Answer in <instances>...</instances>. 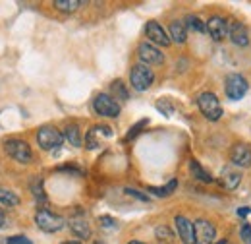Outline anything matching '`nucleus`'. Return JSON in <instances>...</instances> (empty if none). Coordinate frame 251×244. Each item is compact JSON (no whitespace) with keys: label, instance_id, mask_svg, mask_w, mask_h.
I'll use <instances>...</instances> for the list:
<instances>
[{"label":"nucleus","instance_id":"obj_17","mask_svg":"<svg viewBox=\"0 0 251 244\" xmlns=\"http://www.w3.org/2000/svg\"><path fill=\"white\" fill-rule=\"evenodd\" d=\"M170 39L176 43H186L188 39V31H186V24L184 22H172L170 24Z\"/></svg>","mask_w":251,"mask_h":244},{"label":"nucleus","instance_id":"obj_22","mask_svg":"<svg viewBox=\"0 0 251 244\" xmlns=\"http://www.w3.org/2000/svg\"><path fill=\"white\" fill-rule=\"evenodd\" d=\"M186 24H188L189 30H193V31H199V33L207 31V24H203L197 16H188V18H186Z\"/></svg>","mask_w":251,"mask_h":244},{"label":"nucleus","instance_id":"obj_2","mask_svg":"<svg viewBox=\"0 0 251 244\" xmlns=\"http://www.w3.org/2000/svg\"><path fill=\"white\" fill-rule=\"evenodd\" d=\"M153 80H155V74H153V70H151L147 64H135V66L131 68L129 82H131L133 90H137V92H145V90L151 88Z\"/></svg>","mask_w":251,"mask_h":244},{"label":"nucleus","instance_id":"obj_34","mask_svg":"<svg viewBox=\"0 0 251 244\" xmlns=\"http://www.w3.org/2000/svg\"><path fill=\"white\" fill-rule=\"evenodd\" d=\"M215 244H226V241H219V243H215Z\"/></svg>","mask_w":251,"mask_h":244},{"label":"nucleus","instance_id":"obj_31","mask_svg":"<svg viewBox=\"0 0 251 244\" xmlns=\"http://www.w3.org/2000/svg\"><path fill=\"white\" fill-rule=\"evenodd\" d=\"M248 214H250V208H240V210H238V215H240V217H246Z\"/></svg>","mask_w":251,"mask_h":244},{"label":"nucleus","instance_id":"obj_8","mask_svg":"<svg viewBox=\"0 0 251 244\" xmlns=\"http://www.w3.org/2000/svg\"><path fill=\"white\" fill-rule=\"evenodd\" d=\"M195 229V244H213L217 237V229L213 223H209L207 219H199L193 223Z\"/></svg>","mask_w":251,"mask_h":244},{"label":"nucleus","instance_id":"obj_23","mask_svg":"<svg viewBox=\"0 0 251 244\" xmlns=\"http://www.w3.org/2000/svg\"><path fill=\"white\" fill-rule=\"evenodd\" d=\"M54 6L58 10H62V12H74V10L79 8V2L77 0H56Z\"/></svg>","mask_w":251,"mask_h":244},{"label":"nucleus","instance_id":"obj_12","mask_svg":"<svg viewBox=\"0 0 251 244\" xmlns=\"http://www.w3.org/2000/svg\"><path fill=\"white\" fill-rule=\"evenodd\" d=\"M137 55L145 64H162V61H164L162 53L157 47H153L151 43H141L139 49H137Z\"/></svg>","mask_w":251,"mask_h":244},{"label":"nucleus","instance_id":"obj_1","mask_svg":"<svg viewBox=\"0 0 251 244\" xmlns=\"http://www.w3.org/2000/svg\"><path fill=\"white\" fill-rule=\"evenodd\" d=\"M197 105H199V111L203 113V117L207 121L217 122L222 117V107H220L219 99H217L215 93H201L197 97Z\"/></svg>","mask_w":251,"mask_h":244},{"label":"nucleus","instance_id":"obj_28","mask_svg":"<svg viewBox=\"0 0 251 244\" xmlns=\"http://www.w3.org/2000/svg\"><path fill=\"white\" fill-rule=\"evenodd\" d=\"M6 244H31V241L27 237H10Z\"/></svg>","mask_w":251,"mask_h":244},{"label":"nucleus","instance_id":"obj_19","mask_svg":"<svg viewBox=\"0 0 251 244\" xmlns=\"http://www.w3.org/2000/svg\"><path fill=\"white\" fill-rule=\"evenodd\" d=\"M64 138H66L74 148H81V134H79V128H77L75 124H68V126H66Z\"/></svg>","mask_w":251,"mask_h":244},{"label":"nucleus","instance_id":"obj_18","mask_svg":"<svg viewBox=\"0 0 251 244\" xmlns=\"http://www.w3.org/2000/svg\"><path fill=\"white\" fill-rule=\"evenodd\" d=\"M189 173H191L197 181H201V183H207V184L213 183V177H211V175H209V173H207V171H205V169H203L195 159H191V161H189Z\"/></svg>","mask_w":251,"mask_h":244},{"label":"nucleus","instance_id":"obj_33","mask_svg":"<svg viewBox=\"0 0 251 244\" xmlns=\"http://www.w3.org/2000/svg\"><path fill=\"white\" fill-rule=\"evenodd\" d=\"M127 244H143V243H139V241H131V243H127Z\"/></svg>","mask_w":251,"mask_h":244},{"label":"nucleus","instance_id":"obj_13","mask_svg":"<svg viewBox=\"0 0 251 244\" xmlns=\"http://www.w3.org/2000/svg\"><path fill=\"white\" fill-rule=\"evenodd\" d=\"M228 28H230V24H228L224 18H220V16H213V18L207 22V31L211 33V37H213L215 41H222V39L228 35Z\"/></svg>","mask_w":251,"mask_h":244},{"label":"nucleus","instance_id":"obj_9","mask_svg":"<svg viewBox=\"0 0 251 244\" xmlns=\"http://www.w3.org/2000/svg\"><path fill=\"white\" fill-rule=\"evenodd\" d=\"M174 225H176V231H178V237H180L182 243L195 244V229H193V223H191L189 219L178 215V217L174 219Z\"/></svg>","mask_w":251,"mask_h":244},{"label":"nucleus","instance_id":"obj_27","mask_svg":"<svg viewBox=\"0 0 251 244\" xmlns=\"http://www.w3.org/2000/svg\"><path fill=\"white\" fill-rule=\"evenodd\" d=\"M157 239H158V241H164V239H166V241H172V233H170L166 227H158V229H157Z\"/></svg>","mask_w":251,"mask_h":244},{"label":"nucleus","instance_id":"obj_35","mask_svg":"<svg viewBox=\"0 0 251 244\" xmlns=\"http://www.w3.org/2000/svg\"><path fill=\"white\" fill-rule=\"evenodd\" d=\"M64 244H79V243H64Z\"/></svg>","mask_w":251,"mask_h":244},{"label":"nucleus","instance_id":"obj_26","mask_svg":"<svg viewBox=\"0 0 251 244\" xmlns=\"http://www.w3.org/2000/svg\"><path fill=\"white\" fill-rule=\"evenodd\" d=\"M240 235H242V239H244L246 243L251 244V225H250V223H244V225H242Z\"/></svg>","mask_w":251,"mask_h":244},{"label":"nucleus","instance_id":"obj_5","mask_svg":"<svg viewBox=\"0 0 251 244\" xmlns=\"http://www.w3.org/2000/svg\"><path fill=\"white\" fill-rule=\"evenodd\" d=\"M35 223H37L39 229L45 231V233H58L60 229H64V225H66L64 217L50 214V212H47V210L37 212V215H35Z\"/></svg>","mask_w":251,"mask_h":244},{"label":"nucleus","instance_id":"obj_29","mask_svg":"<svg viewBox=\"0 0 251 244\" xmlns=\"http://www.w3.org/2000/svg\"><path fill=\"white\" fill-rule=\"evenodd\" d=\"M126 192L129 194V196H133V198H137V200H141V202H147V196H143L141 192H137V190H131V188H126Z\"/></svg>","mask_w":251,"mask_h":244},{"label":"nucleus","instance_id":"obj_30","mask_svg":"<svg viewBox=\"0 0 251 244\" xmlns=\"http://www.w3.org/2000/svg\"><path fill=\"white\" fill-rule=\"evenodd\" d=\"M99 221H100V223H102V227H108V229H110V227H114V225H116V221H114V219H110V217H100V219H99Z\"/></svg>","mask_w":251,"mask_h":244},{"label":"nucleus","instance_id":"obj_25","mask_svg":"<svg viewBox=\"0 0 251 244\" xmlns=\"http://www.w3.org/2000/svg\"><path fill=\"white\" fill-rule=\"evenodd\" d=\"M147 124H149V119H143V121H139L137 124H135V126H133V128H131V130H129V132H127L126 140H131V138H135V136L139 134V130H141V128H145Z\"/></svg>","mask_w":251,"mask_h":244},{"label":"nucleus","instance_id":"obj_14","mask_svg":"<svg viewBox=\"0 0 251 244\" xmlns=\"http://www.w3.org/2000/svg\"><path fill=\"white\" fill-rule=\"evenodd\" d=\"M228 35H230L232 43H234V45H238V47H248V45H250V35H248V30H246L242 24H238V22H232V24H230V28H228Z\"/></svg>","mask_w":251,"mask_h":244},{"label":"nucleus","instance_id":"obj_16","mask_svg":"<svg viewBox=\"0 0 251 244\" xmlns=\"http://www.w3.org/2000/svg\"><path fill=\"white\" fill-rule=\"evenodd\" d=\"M70 229L79 239H89V235H91V229H89L87 221H83V219H72L70 221Z\"/></svg>","mask_w":251,"mask_h":244},{"label":"nucleus","instance_id":"obj_15","mask_svg":"<svg viewBox=\"0 0 251 244\" xmlns=\"http://www.w3.org/2000/svg\"><path fill=\"white\" fill-rule=\"evenodd\" d=\"M240 181H242V173L234 171L232 167L222 169V173H220V184H222V188H226V190H234V188H238Z\"/></svg>","mask_w":251,"mask_h":244},{"label":"nucleus","instance_id":"obj_3","mask_svg":"<svg viewBox=\"0 0 251 244\" xmlns=\"http://www.w3.org/2000/svg\"><path fill=\"white\" fill-rule=\"evenodd\" d=\"M93 109L97 115L100 117H108V119H116L120 115V105L114 97L106 95V93H99L93 101Z\"/></svg>","mask_w":251,"mask_h":244},{"label":"nucleus","instance_id":"obj_32","mask_svg":"<svg viewBox=\"0 0 251 244\" xmlns=\"http://www.w3.org/2000/svg\"><path fill=\"white\" fill-rule=\"evenodd\" d=\"M4 225V210H0V227Z\"/></svg>","mask_w":251,"mask_h":244},{"label":"nucleus","instance_id":"obj_4","mask_svg":"<svg viewBox=\"0 0 251 244\" xmlns=\"http://www.w3.org/2000/svg\"><path fill=\"white\" fill-rule=\"evenodd\" d=\"M37 142H39V146H41L43 150L50 152V150H56V148L62 146L64 136H62V132H58L54 126H43V128H39V132H37Z\"/></svg>","mask_w":251,"mask_h":244},{"label":"nucleus","instance_id":"obj_21","mask_svg":"<svg viewBox=\"0 0 251 244\" xmlns=\"http://www.w3.org/2000/svg\"><path fill=\"white\" fill-rule=\"evenodd\" d=\"M0 204L6 206V208H14V206L20 204V198H18V194H14L12 190L0 188Z\"/></svg>","mask_w":251,"mask_h":244},{"label":"nucleus","instance_id":"obj_10","mask_svg":"<svg viewBox=\"0 0 251 244\" xmlns=\"http://www.w3.org/2000/svg\"><path fill=\"white\" fill-rule=\"evenodd\" d=\"M230 159L236 167H244L248 169L251 167V148L246 146V144H236L232 148V153H230Z\"/></svg>","mask_w":251,"mask_h":244},{"label":"nucleus","instance_id":"obj_24","mask_svg":"<svg viewBox=\"0 0 251 244\" xmlns=\"http://www.w3.org/2000/svg\"><path fill=\"white\" fill-rule=\"evenodd\" d=\"M112 92H114V99L118 97V99H127V92H126V88H124V84L122 82H114L112 84Z\"/></svg>","mask_w":251,"mask_h":244},{"label":"nucleus","instance_id":"obj_11","mask_svg":"<svg viewBox=\"0 0 251 244\" xmlns=\"http://www.w3.org/2000/svg\"><path fill=\"white\" fill-rule=\"evenodd\" d=\"M145 35H147V39H149L151 43H155V45H160V47H168V45H170V37L166 35V31L162 30L157 22H149V24L145 26Z\"/></svg>","mask_w":251,"mask_h":244},{"label":"nucleus","instance_id":"obj_20","mask_svg":"<svg viewBox=\"0 0 251 244\" xmlns=\"http://www.w3.org/2000/svg\"><path fill=\"white\" fill-rule=\"evenodd\" d=\"M176 186H178V181L172 179L166 186H160V188H157V186H149V192L155 194V196H158V198H166V196H170V194L176 190Z\"/></svg>","mask_w":251,"mask_h":244},{"label":"nucleus","instance_id":"obj_7","mask_svg":"<svg viewBox=\"0 0 251 244\" xmlns=\"http://www.w3.org/2000/svg\"><path fill=\"white\" fill-rule=\"evenodd\" d=\"M224 92L226 97L232 99V101H238L242 99L246 93H248V80L240 74H230L226 78V86H224Z\"/></svg>","mask_w":251,"mask_h":244},{"label":"nucleus","instance_id":"obj_6","mask_svg":"<svg viewBox=\"0 0 251 244\" xmlns=\"http://www.w3.org/2000/svg\"><path fill=\"white\" fill-rule=\"evenodd\" d=\"M4 148H6V153H8L12 159H16L18 163H22V165L31 163L33 153L27 142H22V140H8Z\"/></svg>","mask_w":251,"mask_h":244}]
</instances>
